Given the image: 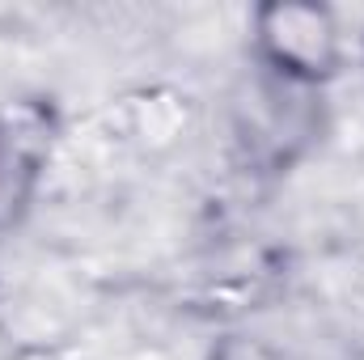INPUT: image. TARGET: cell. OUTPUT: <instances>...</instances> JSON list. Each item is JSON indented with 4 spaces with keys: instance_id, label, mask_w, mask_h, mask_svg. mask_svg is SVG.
Here are the masks:
<instances>
[{
    "instance_id": "1",
    "label": "cell",
    "mask_w": 364,
    "mask_h": 360,
    "mask_svg": "<svg viewBox=\"0 0 364 360\" xmlns=\"http://www.w3.org/2000/svg\"><path fill=\"white\" fill-rule=\"evenodd\" d=\"M250 64L292 90L322 93L343 73V26L314 0H267L250 13Z\"/></svg>"
},
{
    "instance_id": "2",
    "label": "cell",
    "mask_w": 364,
    "mask_h": 360,
    "mask_svg": "<svg viewBox=\"0 0 364 360\" xmlns=\"http://www.w3.org/2000/svg\"><path fill=\"white\" fill-rule=\"evenodd\" d=\"M64 140V115L51 93L0 97V238L17 233L51 174Z\"/></svg>"
},
{
    "instance_id": "3",
    "label": "cell",
    "mask_w": 364,
    "mask_h": 360,
    "mask_svg": "<svg viewBox=\"0 0 364 360\" xmlns=\"http://www.w3.org/2000/svg\"><path fill=\"white\" fill-rule=\"evenodd\" d=\"M318 102L322 93L292 90L259 73L255 102L237 123V136L250 149V157H263L272 170H284L292 157H301L305 144L318 136Z\"/></svg>"
},
{
    "instance_id": "4",
    "label": "cell",
    "mask_w": 364,
    "mask_h": 360,
    "mask_svg": "<svg viewBox=\"0 0 364 360\" xmlns=\"http://www.w3.org/2000/svg\"><path fill=\"white\" fill-rule=\"evenodd\" d=\"M208 360H284V356L275 352L267 339H255V335H225V339L212 348Z\"/></svg>"
},
{
    "instance_id": "5",
    "label": "cell",
    "mask_w": 364,
    "mask_h": 360,
    "mask_svg": "<svg viewBox=\"0 0 364 360\" xmlns=\"http://www.w3.org/2000/svg\"><path fill=\"white\" fill-rule=\"evenodd\" d=\"M360 51H364V43H360Z\"/></svg>"
}]
</instances>
